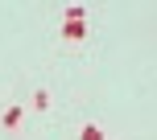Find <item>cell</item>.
Segmentation results:
<instances>
[{"mask_svg": "<svg viewBox=\"0 0 157 140\" xmlns=\"http://www.w3.org/2000/svg\"><path fill=\"white\" fill-rule=\"evenodd\" d=\"M21 116H25L21 107H8V111H4V120H0V124H4V128H17V124H21Z\"/></svg>", "mask_w": 157, "mask_h": 140, "instance_id": "obj_1", "label": "cell"}, {"mask_svg": "<svg viewBox=\"0 0 157 140\" xmlns=\"http://www.w3.org/2000/svg\"><path fill=\"white\" fill-rule=\"evenodd\" d=\"M83 140H108V136H103V128H95V124H87V128H83Z\"/></svg>", "mask_w": 157, "mask_h": 140, "instance_id": "obj_2", "label": "cell"}]
</instances>
